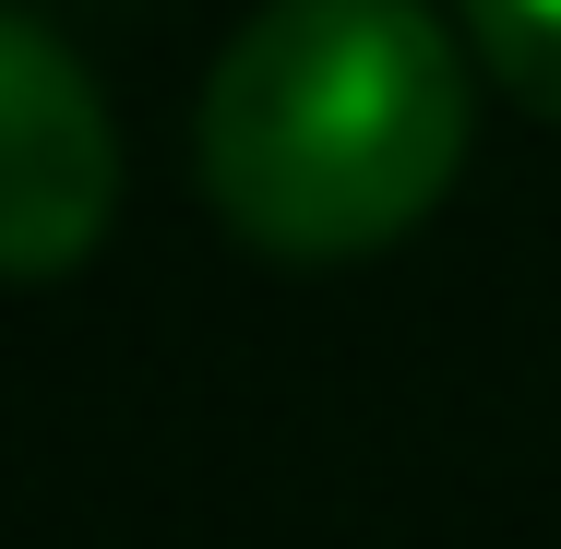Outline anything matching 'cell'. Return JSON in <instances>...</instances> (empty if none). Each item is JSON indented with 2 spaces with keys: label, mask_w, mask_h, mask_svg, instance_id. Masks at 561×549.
Segmentation results:
<instances>
[{
  "label": "cell",
  "mask_w": 561,
  "mask_h": 549,
  "mask_svg": "<svg viewBox=\"0 0 561 549\" xmlns=\"http://www.w3.org/2000/svg\"><path fill=\"white\" fill-rule=\"evenodd\" d=\"M119 204V144L84 60L0 0V275H72Z\"/></svg>",
  "instance_id": "obj_2"
},
{
  "label": "cell",
  "mask_w": 561,
  "mask_h": 549,
  "mask_svg": "<svg viewBox=\"0 0 561 549\" xmlns=\"http://www.w3.org/2000/svg\"><path fill=\"white\" fill-rule=\"evenodd\" d=\"M466 156V60L407 0H263L204 84V192L275 263H358Z\"/></svg>",
  "instance_id": "obj_1"
},
{
  "label": "cell",
  "mask_w": 561,
  "mask_h": 549,
  "mask_svg": "<svg viewBox=\"0 0 561 549\" xmlns=\"http://www.w3.org/2000/svg\"><path fill=\"white\" fill-rule=\"evenodd\" d=\"M466 36L526 108L561 119V0H466Z\"/></svg>",
  "instance_id": "obj_3"
}]
</instances>
